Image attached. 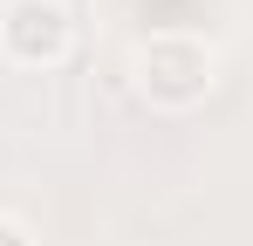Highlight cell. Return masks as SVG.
Here are the masks:
<instances>
[{"instance_id":"cell-1","label":"cell","mask_w":253,"mask_h":246,"mask_svg":"<svg viewBox=\"0 0 253 246\" xmlns=\"http://www.w3.org/2000/svg\"><path fill=\"white\" fill-rule=\"evenodd\" d=\"M178 69H206V55H199V48H151V55H144V82H151L158 96H171V103L199 89V82H185Z\"/></svg>"}]
</instances>
